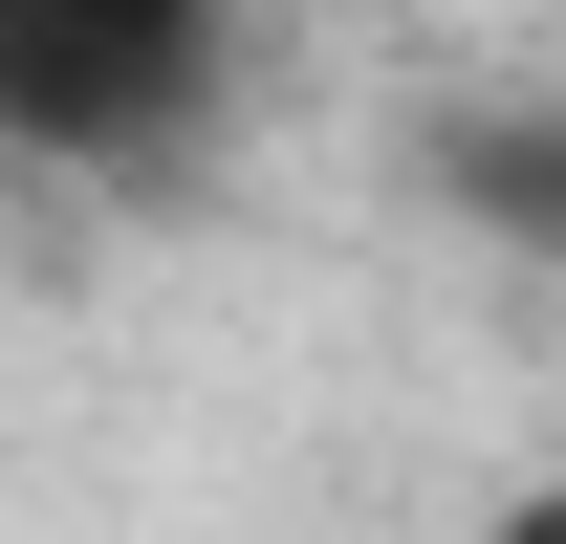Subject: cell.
Listing matches in <instances>:
<instances>
[{
    "label": "cell",
    "instance_id": "4",
    "mask_svg": "<svg viewBox=\"0 0 566 544\" xmlns=\"http://www.w3.org/2000/svg\"><path fill=\"white\" fill-rule=\"evenodd\" d=\"M262 22H283V0H262Z\"/></svg>",
    "mask_w": 566,
    "mask_h": 544
},
{
    "label": "cell",
    "instance_id": "1",
    "mask_svg": "<svg viewBox=\"0 0 566 544\" xmlns=\"http://www.w3.org/2000/svg\"><path fill=\"white\" fill-rule=\"evenodd\" d=\"M262 87V0H0V175L44 197H197Z\"/></svg>",
    "mask_w": 566,
    "mask_h": 544
},
{
    "label": "cell",
    "instance_id": "2",
    "mask_svg": "<svg viewBox=\"0 0 566 544\" xmlns=\"http://www.w3.org/2000/svg\"><path fill=\"white\" fill-rule=\"evenodd\" d=\"M415 197L501 262H566V87H458L415 109Z\"/></svg>",
    "mask_w": 566,
    "mask_h": 544
},
{
    "label": "cell",
    "instance_id": "3",
    "mask_svg": "<svg viewBox=\"0 0 566 544\" xmlns=\"http://www.w3.org/2000/svg\"><path fill=\"white\" fill-rule=\"evenodd\" d=\"M480 544H566V479H523V501H501V523Z\"/></svg>",
    "mask_w": 566,
    "mask_h": 544
}]
</instances>
